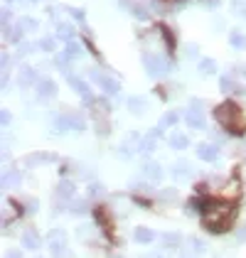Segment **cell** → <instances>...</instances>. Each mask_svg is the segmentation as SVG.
<instances>
[{
	"mask_svg": "<svg viewBox=\"0 0 246 258\" xmlns=\"http://www.w3.org/2000/svg\"><path fill=\"white\" fill-rule=\"evenodd\" d=\"M22 246H25V248H30V251L40 248V236H37L35 231H27V234L22 236Z\"/></svg>",
	"mask_w": 246,
	"mask_h": 258,
	"instance_id": "obj_1",
	"label": "cell"
},
{
	"mask_svg": "<svg viewBox=\"0 0 246 258\" xmlns=\"http://www.w3.org/2000/svg\"><path fill=\"white\" fill-rule=\"evenodd\" d=\"M155 234L153 231H148V229H136V241H141V243H148V241H153Z\"/></svg>",
	"mask_w": 246,
	"mask_h": 258,
	"instance_id": "obj_2",
	"label": "cell"
},
{
	"mask_svg": "<svg viewBox=\"0 0 246 258\" xmlns=\"http://www.w3.org/2000/svg\"><path fill=\"white\" fill-rule=\"evenodd\" d=\"M200 158H202V160H214V158H217V150H214V148L209 150V145H205V148L200 150Z\"/></svg>",
	"mask_w": 246,
	"mask_h": 258,
	"instance_id": "obj_3",
	"label": "cell"
},
{
	"mask_svg": "<svg viewBox=\"0 0 246 258\" xmlns=\"http://www.w3.org/2000/svg\"><path fill=\"white\" fill-rule=\"evenodd\" d=\"M57 192H59L61 197H72V192H74V189H72V184L61 182V184H59V189H57Z\"/></svg>",
	"mask_w": 246,
	"mask_h": 258,
	"instance_id": "obj_4",
	"label": "cell"
},
{
	"mask_svg": "<svg viewBox=\"0 0 246 258\" xmlns=\"http://www.w3.org/2000/svg\"><path fill=\"white\" fill-rule=\"evenodd\" d=\"M145 167H148V170H145V172H148V175H150V177H160V170H158V165H145Z\"/></svg>",
	"mask_w": 246,
	"mask_h": 258,
	"instance_id": "obj_5",
	"label": "cell"
},
{
	"mask_svg": "<svg viewBox=\"0 0 246 258\" xmlns=\"http://www.w3.org/2000/svg\"><path fill=\"white\" fill-rule=\"evenodd\" d=\"M177 241H180L177 234H165V243H167V246H170V243H177Z\"/></svg>",
	"mask_w": 246,
	"mask_h": 258,
	"instance_id": "obj_6",
	"label": "cell"
},
{
	"mask_svg": "<svg viewBox=\"0 0 246 258\" xmlns=\"http://www.w3.org/2000/svg\"><path fill=\"white\" fill-rule=\"evenodd\" d=\"M5 258H22V256H20V253H15V251H10V253H8Z\"/></svg>",
	"mask_w": 246,
	"mask_h": 258,
	"instance_id": "obj_7",
	"label": "cell"
}]
</instances>
